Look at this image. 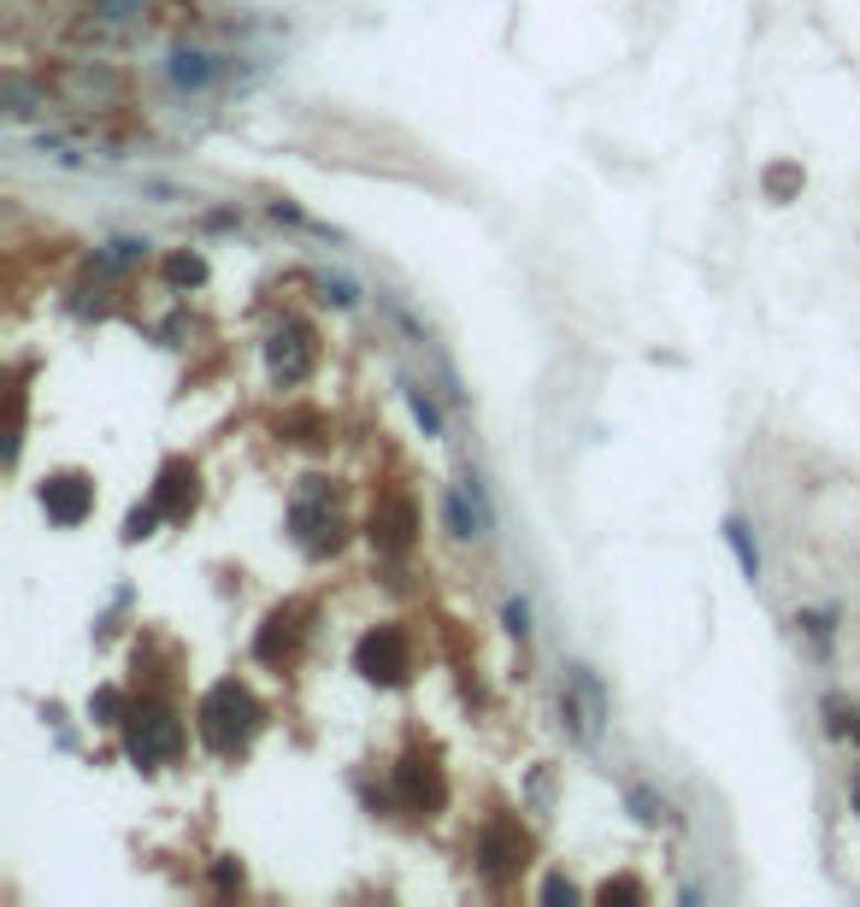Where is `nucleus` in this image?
<instances>
[{"label": "nucleus", "instance_id": "obj_9", "mask_svg": "<svg viewBox=\"0 0 860 907\" xmlns=\"http://www.w3.org/2000/svg\"><path fill=\"white\" fill-rule=\"evenodd\" d=\"M625 801H631V808H636V813L648 819V825H660V819H673V808H666L660 796H648L643 784H631V790H625Z\"/></svg>", "mask_w": 860, "mask_h": 907}, {"label": "nucleus", "instance_id": "obj_6", "mask_svg": "<svg viewBox=\"0 0 860 907\" xmlns=\"http://www.w3.org/2000/svg\"><path fill=\"white\" fill-rule=\"evenodd\" d=\"M359 660H366L372 672H377V666H384V672H389V666H407V643L395 637V630H377V637L366 643V655H359Z\"/></svg>", "mask_w": 860, "mask_h": 907}, {"label": "nucleus", "instance_id": "obj_1", "mask_svg": "<svg viewBox=\"0 0 860 907\" xmlns=\"http://www.w3.org/2000/svg\"><path fill=\"white\" fill-rule=\"evenodd\" d=\"M566 719H572V731L583 743L601 737V719H608V690L595 683L590 666H566V695H560Z\"/></svg>", "mask_w": 860, "mask_h": 907}, {"label": "nucleus", "instance_id": "obj_7", "mask_svg": "<svg viewBox=\"0 0 860 907\" xmlns=\"http://www.w3.org/2000/svg\"><path fill=\"white\" fill-rule=\"evenodd\" d=\"M725 542L737 549V566H743V577H761V549H754V537H749L743 519H725Z\"/></svg>", "mask_w": 860, "mask_h": 907}, {"label": "nucleus", "instance_id": "obj_3", "mask_svg": "<svg viewBox=\"0 0 860 907\" xmlns=\"http://www.w3.org/2000/svg\"><path fill=\"white\" fill-rule=\"evenodd\" d=\"M171 748H178V725H171V719H160V713H148L142 725L130 731V755H136V760L171 755Z\"/></svg>", "mask_w": 860, "mask_h": 907}, {"label": "nucleus", "instance_id": "obj_11", "mask_svg": "<svg viewBox=\"0 0 860 907\" xmlns=\"http://www.w3.org/2000/svg\"><path fill=\"white\" fill-rule=\"evenodd\" d=\"M507 630L513 637H530V607L525 602H507Z\"/></svg>", "mask_w": 860, "mask_h": 907}, {"label": "nucleus", "instance_id": "obj_4", "mask_svg": "<svg viewBox=\"0 0 860 907\" xmlns=\"http://www.w3.org/2000/svg\"><path fill=\"white\" fill-rule=\"evenodd\" d=\"M307 366H313V348H307V336H278V342H271V371H278L283 384L307 378Z\"/></svg>", "mask_w": 860, "mask_h": 907}, {"label": "nucleus", "instance_id": "obj_2", "mask_svg": "<svg viewBox=\"0 0 860 907\" xmlns=\"http://www.w3.org/2000/svg\"><path fill=\"white\" fill-rule=\"evenodd\" d=\"M243 713H248V708H243V695H236L230 683H225V690L206 701V743H213V748H230V737L243 731Z\"/></svg>", "mask_w": 860, "mask_h": 907}, {"label": "nucleus", "instance_id": "obj_10", "mask_svg": "<svg viewBox=\"0 0 860 907\" xmlns=\"http://www.w3.org/2000/svg\"><path fill=\"white\" fill-rule=\"evenodd\" d=\"M319 289H324V295H331L336 306H354V301H359V295H354V283H348V278H331V271L319 278Z\"/></svg>", "mask_w": 860, "mask_h": 907}, {"label": "nucleus", "instance_id": "obj_8", "mask_svg": "<svg viewBox=\"0 0 860 907\" xmlns=\"http://www.w3.org/2000/svg\"><path fill=\"white\" fill-rule=\"evenodd\" d=\"M401 389H407V407H412V419L424 424V436H442V407L430 401V396H424L419 384H401Z\"/></svg>", "mask_w": 860, "mask_h": 907}, {"label": "nucleus", "instance_id": "obj_5", "mask_svg": "<svg viewBox=\"0 0 860 907\" xmlns=\"http://www.w3.org/2000/svg\"><path fill=\"white\" fill-rule=\"evenodd\" d=\"M442 519H449V530H454V537L460 542H466V537H484V512H477V507H466V495H442Z\"/></svg>", "mask_w": 860, "mask_h": 907}, {"label": "nucleus", "instance_id": "obj_12", "mask_svg": "<svg viewBox=\"0 0 860 907\" xmlns=\"http://www.w3.org/2000/svg\"><path fill=\"white\" fill-rule=\"evenodd\" d=\"M854 796H860V784H854Z\"/></svg>", "mask_w": 860, "mask_h": 907}]
</instances>
